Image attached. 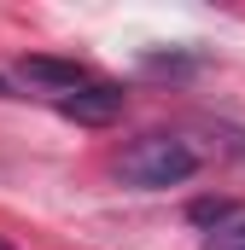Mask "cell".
<instances>
[{"mask_svg": "<svg viewBox=\"0 0 245 250\" xmlns=\"http://www.w3.org/2000/svg\"><path fill=\"white\" fill-rule=\"evenodd\" d=\"M117 175L140 192H158V187H181L198 175V151L187 146L181 134H140L128 140L117 157Z\"/></svg>", "mask_w": 245, "mask_h": 250, "instance_id": "cell-1", "label": "cell"}, {"mask_svg": "<svg viewBox=\"0 0 245 250\" xmlns=\"http://www.w3.org/2000/svg\"><path fill=\"white\" fill-rule=\"evenodd\" d=\"M59 111L70 117V123H82V128H105V123L122 117V87H111V82H88V87L64 93Z\"/></svg>", "mask_w": 245, "mask_h": 250, "instance_id": "cell-2", "label": "cell"}, {"mask_svg": "<svg viewBox=\"0 0 245 250\" xmlns=\"http://www.w3.org/2000/svg\"><path fill=\"white\" fill-rule=\"evenodd\" d=\"M18 76L29 82V87H41V93H76V87H88V70L76 59H47V53H35V59L18 64Z\"/></svg>", "mask_w": 245, "mask_h": 250, "instance_id": "cell-3", "label": "cell"}, {"mask_svg": "<svg viewBox=\"0 0 245 250\" xmlns=\"http://www.w3.org/2000/svg\"><path fill=\"white\" fill-rule=\"evenodd\" d=\"M187 215H193L198 227H210V233H216V227H222V221H234L240 209H234L228 198H198V204H187Z\"/></svg>", "mask_w": 245, "mask_h": 250, "instance_id": "cell-4", "label": "cell"}, {"mask_svg": "<svg viewBox=\"0 0 245 250\" xmlns=\"http://www.w3.org/2000/svg\"><path fill=\"white\" fill-rule=\"evenodd\" d=\"M204 250H245V215L222 221L216 233H204Z\"/></svg>", "mask_w": 245, "mask_h": 250, "instance_id": "cell-5", "label": "cell"}, {"mask_svg": "<svg viewBox=\"0 0 245 250\" xmlns=\"http://www.w3.org/2000/svg\"><path fill=\"white\" fill-rule=\"evenodd\" d=\"M0 93H6V76H0Z\"/></svg>", "mask_w": 245, "mask_h": 250, "instance_id": "cell-6", "label": "cell"}, {"mask_svg": "<svg viewBox=\"0 0 245 250\" xmlns=\"http://www.w3.org/2000/svg\"><path fill=\"white\" fill-rule=\"evenodd\" d=\"M0 250H12V245H6V239H0Z\"/></svg>", "mask_w": 245, "mask_h": 250, "instance_id": "cell-7", "label": "cell"}]
</instances>
